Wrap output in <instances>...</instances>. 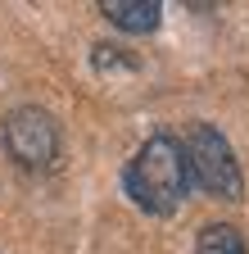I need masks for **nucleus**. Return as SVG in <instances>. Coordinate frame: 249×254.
Instances as JSON below:
<instances>
[{
  "mask_svg": "<svg viewBox=\"0 0 249 254\" xmlns=\"http://www.w3.org/2000/svg\"><path fill=\"white\" fill-rule=\"evenodd\" d=\"M122 186L136 209L154 213V218H172L186 195H191V173H186V154L181 141L168 132H154L122 168Z\"/></svg>",
  "mask_w": 249,
  "mask_h": 254,
  "instance_id": "nucleus-1",
  "label": "nucleus"
},
{
  "mask_svg": "<svg viewBox=\"0 0 249 254\" xmlns=\"http://www.w3.org/2000/svg\"><path fill=\"white\" fill-rule=\"evenodd\" d=\"M181 154H186L191 186H199L204 195H217V200H240V195H245L240 159H236L231 141L217 132L213 123H195L191 136L181 141Z\"/></svg>",
  "mask_w": 249,
  "mask_h": 254,
  "instance_id": "nucleus-2",
  "label": "nucleus"
},
{
  "mask_svg": "<svg viewBox=\"0 0 249 254\" xmlns=\"http://www.w3.org/2000/svg\"><path fill=\"white\" fill-rule=\"evenodd\" d=\"M5 150L18 168H54V159H59V123L37 109V105H23L5 118Z\"/></svg>",
  "mask_w": 249,
  "mask_h": 254,
  "instance_id": "nucleus-3",
  "label": "nucleus"
},
{
  "mask_svg": "<svg viewBox=\"0 0 249 254\" xmlns=\"http://www.w3.org/2000/svg\"><path fill=\"white\" fill-rule=\"evenodd\" d=\"M100 14L113 27L132 32V37H145V32H154L163 23V5L159 0H100Z\"/></svg>",
  "mask_w": 249,
  "mask_h": 254,
  "instance_id": "nucleus-4",
  "label": "nucleus"
},
{
  "mask_svg": "<svg viewBox=\"0 0 249 254\" xmlns=\"http://www.w3.org/2000/svg\"><path fill=\"white\" fill-rule=\"evenodd\" d=\"M195 254H249V250H245V236L231 222H208L195 241Z\"/></svg>",
  "mask_w": 249,
  "mask_h": 254,
  "instance_id": "nucleus-5",
  "label": "nucleus"
}]
</instances>
